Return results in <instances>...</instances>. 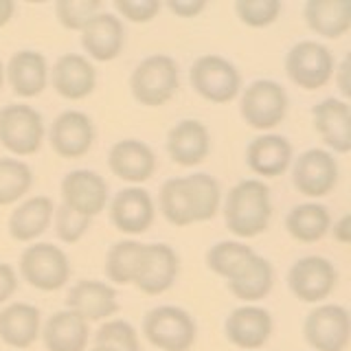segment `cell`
I'll use <instances>...</instances> for the list:
<instances>
[{
  "mask_svg": "<svg viewBox=\"0 0 351 351\" xmlns=\"http://www.w3.org/2000/svg\"><path fill=\"white\" fill-rule=\"evenodd\" d=\"M272 217L270 189L263 180L246 178L228 191L224 202V222L235 237L250 239L268 228Z\"/></svg>",
  "mask_w": 351,
  "mask_h": 351,
  "instance_id": "1",
  "label": "cell"
},
{
  "mask_svg": "<svg viewBox=\"0 0 351 351\" xmlns=\"http://www.w3.org/2000/svg\"><path fill=\"white\" fill-rule=\"evenodd\" d=\"M180 88L178 64L169 55H149L130 77V90L145 108H160L171 101Z\"/></svg>",
  "mask_w": 351,
  "mask_h": 351,
  "instance_id": "2",
  "label": "cell"
},
{
  "mask_svg": "<svg viewBox=\"0 0 351 351\" xmlns=\"http://www.w3.org/2000/svg\"><path fill=\"white\" fill-rule=\"evenodd\" d=\"M143 334L160 351H189L195 345V318L176 305H158L145 314Z\"/></svg>",
  "mask_w": 351,
  "mask_h": 351,
  "instance_id": "3",
  "label": "cell"
},
{
  "mask_svg": "<svg viewBox=\"0 0 351 351\" xmlns=\"http://www.w3.org/2000/svg\"><path fill=\"white\" fill-rule=\"evenodd\" d=\"M20 274L31 288L42 292H55L71 279L69 255L49 241L27 246L20 255Z\"/></svg>",
  "mask_w": 351,
  "mask_h": 351,
  "instance_id": "4",
  "label": "cell"
},
{
  "mask_svg": "<svg viewBox=\"0 0 351 351\" xmlns=\"http://www.w3.org/2000/svg\"><path fill=\"white\" fill-rule=\"evenodd\" d=\"M336 58L325 44L301 40L285 55V75L303 90H318L334 80Z\"/></svg>",
  "mask_w": 351,
  "mask_h": 351,
  "instance_id": "5",
  "label": "cell"
},
{
  "mask_svg": "<svg viewBox=\"0 0 351 351\" xmlns=\"http://www.w3.org/2000/svg\"><path fill=\"white\" fill-rule=\"evenodd\" d=\"M239 114L252 130H272L288 114V93L272 80H257L244 88Z\"/></svg>",
  "mask_w": 351,
  "mask_h": 351,
  "instance_id": "6",
  "label": "cell"
},
{
  "mask_svg": "<svg viewBox=\"0 0 351 351\" xmlns=\"http://www.w3.org/2000/svg\"><path fill=\"white\" fill-rule=\"evenodd\" d=\"M0 143L16 156H33L44 143V119L33 106L9 104L0 110Z\"/></svg>",
  "mask_w": 351,
  "mask_h": 351,
  "instance_id": "7",
  "label": "cell"
},
{
  "mask_svg": "<svg viewBox=\"0 0 351 351\" xmlns=\"http://www.w3.org/2000/svg\"><path fill=\"white\" fill-rule=\"evenodd\" d=\"M193 90L211 104H228L241 90V75L222 55H202L191 66Z\"/></svg>",
  "mask_w": 351,
  "mask_h": 351,
  "instance_id": "8",
  "label": "cell"
},
{
  "mask_svg": "<svg viewBox=\"0 0 351 351\" xmlns=\"http://www.w3.org/2000/svg\"><path fill=\"white\" fill-rule=\"evenodd\" d=\"M303 336L314 351H345L351 336L349 312L336 303L318 305L305 318Z\"/></svg>",
  "mask_w": 351,
  "mask_h": 351,
  "instance_id": "9",
  "label": "cell"
},
{
  "mask_svg": "<svg viewBox=\"0 0 351 351\" xmlns=\"http://www.w3.org/2000/svg\"><path fill=\"white\" fill-rule=\"evenodd\" d=\"M338 283V272L334 263L318 257H301L292 263L288 272V288L303 303H321L334 292Z\"/></svg>",
  "mask_w": 351,
  "mask_h": 351,
  "instance_id": "10",
  "label": "cell"
},
{
  "mask_svg": "<svg viewBox=\"0 0 351 351\" xmlns=\"http://www.w3.org/2000/svg\"><path fill=\"white\" fill-rule=\"evenodd\" d=\"M108 182L101 173L93 169L69 171L62 180V204L73 213L93 219L108 204Z\"/></svg>",
  "mask_w": 351,
  "mask_h": 351,
  "instance_id": "11",
  "label": "cell"
},
{
  "mask_svg": "<svg viewBox=\"0 0 351 351\" xmlns=\"http://www.w3.org/2000/svg\"><path fill=\"white\" fill-rule=\"evenodd\" d=\"M292 184L307 197H325L338 184V162L327 149H307L292 165Z\"/></svg>",
  "mask_w": 351,
  "mask_h": 351,
  "instance_id": "12",
  "label": "cell"
},
{
  "mask_svg": "<svg viewBox=\"0 0 351 351\" xmlns=\"http://www.w3.org/2000/svg\"><path fill=\"white\" fill-rule=\"evenodd\" d=\"M53 152L62 158H82L95 143V125L90 117L80 110H66L53 121L49 132Z\"/></svg>",
  "mask_w": 351,
  "mask_h": 351,
  "instance_id": "13",
  "label": "cell"
},
{
  "mask_svg": "<svg viewBox=\"0 0 351 351\" xmlns=\"http://www.w3.org/2000/svg\"><path fill=\"white\" fill-rule=\"evenodd\" d=\"M66 310L82 316L86 323L108 321L119 312V296L112 285L106 281L84 279L77 281L66 294Z\"/></svg>",
  "mask_w": 351,
  "mask_h": 351,
  "instance_id": "14",
  "label": "cell"
},
{
  "mask_svg": "<svg viewBox=\"0 0 351 351\" xmlns=\"http://www.w3.org/2000/svg\"><path fill=\"white\" fill-rule=\"evenodd\" d=\"M82 47L95 62H112L125 47V29L119 16L99 11L82 29Z\"/></svg>",
  "mask_w": 351,
  "mask_h": 351,
  "instance_id": "15",
  "label": "cell"
},
{
  "mask_svg": "<svg viewBox=\"0 0 351 351\" xmlns=\"http://www.w3.org/2000/svg\"><path fill=\"white\" fill-rule=\"evenodd\" d=\"M178 255L176 250L167 244H145V252H143V263L141 270L134 279V285L149 296H158L167 292L178 279Z\"/></svg>",
  "mask_w": 351,
  "mask_h": 351,
  "instance_id": "16",
  "label": "cell"
},
{
  "mask_svg": "<svg viewBox=\"0 0 351 351\" xmlns=\"http://www.w3.org/2000/svg\"><path fill=\"white\" fill-rule=\"evenodd\" d=\"M156 208L149 191L141 186H128L121 189L112 202H110V219L117 226V230L128 235H141L154 224Z\"/></svg>",
  "mask_w": 351,
  "mask_h": 351,
  "instance_id": "17",
  "label": "cell"
},
{
  "mask_svg": "<svg viewBox=\"0 0 351 351\" xmlns=\"http://www.w3.org/2000/svg\"><path fill=\"white\" fill-rule=\"evenodd\" d=\"M224 334L235 347L244 351H257L270 340L272 316L257 305H241L224 321Z\"/></svg>",
  "mask_w": 351,
  "mask_h": 351,
  "instance_id": "18",
  "label": "cell"
},
{
  "mask_svg": "<svg viewBox=\"0 0 351 351\" xmlns=\"http://www.w3.org/2000/svg\"><path fill=\"white\" fill-rule=\"evenodd\" d=\"M108 167L117 178L130 184H141L147 182L156 171V154L138 138H123L110 147Z\"/></svg>",
  "mask_w": 351,
  "mask_h": 351,
  "instance_id": "19",
  "label": "cell"
},
{
  "mask_svg": "<svg viewBox=\"0 0 351 351\" xmlns=\"http://www.w3.org/2000/svg\"><path fill=\"white\" fill-rule=\"evenodd\" d=\"M51 82L60 97L69 99V101H80V99L93 95L97 86V71L84 55L66 53L55 62Z\"/></svg>",
  "mask_w": 351,
  "mask_h": 351,
  "instance_id": "20",
  "label": "cell"
},
{
  "mask_svg": "<svg viewBox=\"0 0 351 351\" xmlns=\"http://www.w3.org/2000/svg\"><path fill=\"white\" fill-rule=\"evenodd\" d=\"M211 152V134L202 121L184 119L176 123L167 134V154L182 167H195L206 160Z\"/></svg>",
  "mask_w": 351,
  "mask_h": 351,
  "instance_id": "21",
  "label": "cell"
},
{
  "mask_svg": "<svg viewBox=\"0 0 351 351\" xmlns=\"http://www.w3.org/2000/svg\"><path fill=\"white\" fill-rule=\"evenodd\" d=\"M5 77L18 97L31 99L44 93L49 84V64L47 58L38 51H18L11 55L5 69Z\"/></svg>",
  "mask_w": 351,
  "mask_h": 351,
  "instance_id": "22",
  "label": "cell"
},
{
  "mask_svg": "<svg viewBox=\"0 0 351 351\" xmlns=\"http://www.w3.org/2000/svg\"><path fill=\"white\" fill-rule=\"evenodd\" d=\"M314 130L321 134L323 143L336 154H349L351 132H349V104L345 99L329 97L312 110Z\"/></svg>",
  "mask_w": 351,
  "mask_h": 351,
  "instance_id": "23",
  "label": "cell"
},
{
  "mask_svg": "<svg viewBox=\"0 0 351 351\" xmlns=\"http://www.w3.org/2000/svg\"><path fill=\"white\" fill-rule=\"evenodd\" d=\"M42 332V314L31 303H9L0 310V340L11 349H29Z\"/></svg>",
  "mask_w": 351,
  "mask_h": 351,
  "instance_id": "24",
  "label": "cell"
},
{
  "mask_svg": "<svg viewBox=\"0 0 351 351\" xmlns=\"http://www.w3.org/2000/svg\"><path fill=\"white\" fill-rule=\"evenodd\" d=\"M246 162L252 173L277 178L292 165V145L281 134H261L246 147Z\"/></svg>",
  "mask_w": 351,
  "mask_h": 351,
  "instance_id": "25",
  "label": "cell"
},
{
  "mask_svg": "<svg viewBox=\"0 0 351 351\" xmlns=\"http://www.w3.org/2000/svg\"><path fill=\"white\" fill-rule=\"evenodd\" d=\"M47 351H86L90 329L82 316L71 310L55 312L40 332Z\"/></svg>",
  "mask_w": 351,
  "mask_h": 351,
  "instance_id": "26",
  "label": "cell"
},
{
  "mask_svg": "<svg viewBox=\"0 0 351 351\" xmlns=\"http://www.w3.org/2000/svg\"><path fill=\"white\" fill-rule=\"evenodd\" d=\"M55 204L49 195H33L9 215V235L16 241H36L53 222Z\"/></svg>",
  "mask_w": 351,
  "mask_h": 351,
  "instance_id": "27",
  "label": "cell"
},
{
  "mask_svg": "<svg viewBox=\"0 0 351 351\" xmlns=\"http://www.w3.org/2000/svg\"><path fill=\"white\" fill-rule=\"evenodd\" d=\"M303 18L316 36L338 40L351 29V3L349 0H307Z\"/></svg>",
  "mask_w": 351,
  "mask_h": 351,
  "instance_id": "28",
  "label": "cell"
},
{
  "mask_svg": "<svg viewBox=\"0 0 351 351\" xmlns=\"http://www.w3.org/2000/svg\"><path fill=\"white\" fill-rule=\"evenodd\" d=\"M226 285L230 294L244 303H257L261 299H266L274 285L272 263L255 252V255L226 281Z\"/></svg>",
  "mask_w": 351,
  "mask_h": 351,
  "instance_id": "29",
  "label": "cell"
},
{
  "mask_svg": "<svg viewBox=\"0 0 351 351\" xmlns=\"http://www.w3.org/2000/svg\"><path fill=\"white\" fill-rule=\"evenodd\" d=\"M332 226V215H329L325 204L305 202L296 204L290 208V213L285 215V228L288 233L303 244H316L321 241Z\"/></svg>",
  "mask_w": 351,
  "mask_h": 351,
  "instance_id": "30",
  "label": "cell"
},
{
  "mask_svg": "<svg viewBox=\"0 0 351 351\" xmlns=\"http://www.w3.org/2000/svg\"><path fill=\"white\" fill-rule=\"evenodd\" d=\"M160 213L173 226L195 224V204L189 178H169L160 186Z\"/></svg>",
  "mask_w": 351,
  "mask_h": 351,
  "instance_id": "31",
  "label": "cell"
},
{
  "mask_svg": "<svg viewBox=\"0 0 351 351\" xmlns=\"http://www.w3.org/2000/svg\"><path fill=\"white\" fill-rule=\"evenodd\" d=\"M143 252H145V244H141L136 239L117 241L106 255L108 279L117 285L134 283L136 274L141 270V263H143Z\"/></svg>",
  "mask_w": 351,
  "mask_h": 351,
  "instance_id": "32",
  "label": "cell"
},
{
  "mask_svg": "<svg viewBox=\"0 0 351 351\" xmlns=\"http://www.w3.org/2000/svg\"><path fill=\"white\" fill-rule=\"evenodd\" d=\"M33 184L31 167L20 158H0V206L22 200Z\"/></svg>",
  "mask_w": 351,
  "mask_h": 351,
  "instance_id": "33",
  "label": "cell"
},
{
  "mask_svg": "<svg viewBox=\"0 0 351 351\" xmlns=\"http://www.w3.org/2000/svg\"><path fill=\"white\" fill-rule=\"evenodd\" d=\"M255 255V250L246 246L244 241H217L215 246L208 248L206 252V266L211 272L224 277L226 281L244 266V263Z\"/></svg>",
  "mask_w": 351,
  "mask_h": 351,
  "instance_id": "34",
  "label": "cell"
},
{
  "mask_svg": "<svg viewBox=\"0 0 351 351\" xmlns=\"http://www.w3.org/2000/svg\"><path fill=\"white\" fill-rule=\"evenodd\" d=\"M193 191V204H195V222H208L219 211V200H222V191H219V182L204 171H197L186 176Z\"/></svg>",
  "mask_w": 351,
  "mask_h": 351,
  "instance_id": "35",
  "label": "cell"
},
{
  "mask_svg": "<svg viewBox=\"0 0 351 351\" xmlns=\"http://www.w3.org/2000/svg\"><path fill=\"white\" fill-rule=\"evenodd\" d=\"M95 345L112 351H141L136 329L128 321H106L97 329Z\"/></svg>",
  "mask_w": 351,
  "mask_h": 351,
  "instance_id": "36",
  "label": "cell"
},
{
  "mask_svg": "<svg viewBox=\"0 0 351 351\" xmlns=\"http://www.w3.org/2000/svg\"><path fill=\"white\" fill-rule=\"evenodd\" d=\"M281 11V0H237L235 3L237 18L252 29L270 27L272 22H277Z\"/></svg>",
  "mask_w": 351,
  "mask_h": 351,
  "instance_id": "37",
  "label": "cell"
},
{
  "mask_svg": "<svg viewBox=\"0 0 351 351\" xmlns=\"http://www.w3.org/2000/svg\"><path fill=\"white\" fill-rule=\"evenodd\" d=\"M101 11V0H58L55 14L64 29L82 31L86 22Z\"/></svg>",
  "mask_w": 351,
  "mask_h": 351,
  "instance_id": "38",
  "label": "cell"
},
{
  "mask_svg": "<svg viewBox=\"0 0 351 351\" xmlns=\"http://www.w3.org/2000/svg\"><path fill=\"white\" fill-rule=\"evenodd\" d=\"M53 222H55V233H58V237L64 241V244H77V241L88 233L93 219L77 215L71 211V208L60 204V206H55Z\"/></svg>",
  "mask_w": 351,
  "mask_h": 351,
  "instance_id": "39",
  "label": "cell"
},
{
  "mask_svg": "<svg viewBox=\"0 0 351 351\" xmlns=\"http://www.w3.org/2000/svg\"><path fill=\"white\" fill-rule=\"evenodd\" d=\"M114 9L130 22H152L160 14V0H117Z\"/></svg>",
  "mask_w": 351,
  "mask_h": 351,
  "instance_id": "40",
  "label": "cell"
},
{
  "mask_svg": "<svg viewBox=\"0 0 351 351\" xmlns=\"http://www.w3.org/2000/svg\"><path fill=\"white\" fill-rule=\"evenodd\" d=\"M18 290V274L9 263H0V305L7 303Z\"/></svg>",
  "mask_w": 351,
  "mask_h": 351,
  "instance_id": "41",
  "label": "cell"
},
{
  "mask_svg": "<svg viewBox=\"0 0 351 351\" xmlns=\"http://www.w3.org/2000/svg\"><path fill=\"white\" fill-rule=\"evenodd\" d=\"M169 11L180 18H195L197 14H202L206 9L204 0H169L167 3Z\"/></svg>",
  "mask_w": 351,
  "mask_h": 351,
  "instance_id": "42",
  "label": "cell"
},
{
  "mask_svg": "<svg viewBox=\"0 0 351 351\" xmlns=\"http://www.w3.org/2000/svg\"><path fill=\"white\" fill-rule=\"evenodd\" d=\"M334 237L340 244H347L349 241V215H343L338 219V224L334 226Z\"/></svg>",
  "mask_w": 351,
  "mask_h": 351,
  "instance_id": "43",
  "label": "cell"
},
{
  "mask_svg": "<svg viewBox=\"0 0 351 351\" xmlns=\"http://www.w3.org/2000/svg\"><path fill=\"white\" fill-rule=\"evenodd\" d=\"M16 14V3L14 0H0V27L9 25V20Z\"/></svg>",
  "mask_w": 351,
  "mask_h": 351,
  "instance_id": "44",
  "label": "cell"
},
{
  "mask_svg": "<svg viewBox=\"0 0 351 351\" xmlns=\"http://www.w3.org/2000/svg\"><path fill=\"white\" fill-rule=\"evenodd\" d=\"M347 71H349V60L340 64V69H336V73H334V75H338V88H340V93H343V97H349V84L345 80Z\"/></svg>",
  "mask_w": 351,
  "mask_h": 351,
  "instance_id": "45",
  "label": "cell"
},
{
  "mask_svg": "<svg viewBox=\"0 0 351 351\" xmlns=\"http://www.w3.org/2000/svg\"><path fill=\"white\" fill-rule=\"evenodd\" d=\"M5 86V64L0 62V88Z\"/></svg>",
  "mask_w": 351,
  "mask_h": 351,
  "instance_id": "46",
  "label": "cell"
},
{
  "mask_svg": "<svg viewBox=\"0 0 351 351\" xmlns=\"http://www.w3.org/2000/svg\"><path fill=\"white\" fill-rule=\"evenodd\" d=\"M90 351H112V349H108V347H97V345H95Z\"/></svg>",
  "mask_w": 351,
  "mask_h": 351,
  "instance_id": "47",
  "label": "cell"
}]
</instances>
